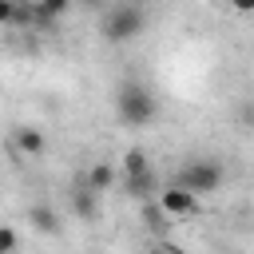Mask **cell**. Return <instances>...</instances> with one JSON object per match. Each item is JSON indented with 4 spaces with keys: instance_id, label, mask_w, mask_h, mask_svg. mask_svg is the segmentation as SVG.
<instances>
[{
    "instance_id": "cell-1",
    "label": "cell",
    "mask_w": 254,
    "mask_h": 254,
    "mask_svg": "<svg viewBox=\"0 0 254 254\" xmlns=\"http://www.w3.org/2000/svg\"><path fill=\"white\" fill-rule=\"evenodd\" d=\"M155 111H159V103H155V95H151L143 83H123V87H119V95H115V115H119L127 127H147V123L155 119Z\"/></svg>"
},
{
    "instance_id": "cell-2",
    "label": "cell",
    "mask_w": 254,
    "mask_h": 254,
    "mask_svg": "<svg viewBox=\"0 0 254 254\" xmlns=\"http://www.w3.org/2000/svg\"><path fill=\"white\" fill-rule=\"evenodd\" d=\"M143 24H147L143 8H139L135 0H119V4L103 16V40H107V44H127V40H135V36L143 32Z\"/></svg>"
},
{
    "instance_id": "cell-3",
    "label": "cell",
    "mask_w": 254,
    "mask_h": 254,
    "mask_svg": "<svg viewBox=\"0 0 254 254\" xmlns=\"http://www.w3.org/2000/svg\"><path fill=\"white\" fill-rule=\"evenodd\" d=\"M179 187H187L194 194H210V190L222 187V167L214 159H190L183 167V175H179Z\"/></svg>"
},
{
    "instance_id": "cell-4",
    "label": "cell",
    "mask_w": 254,
    "mask_h": 254,
    "mask_svg": "<svg viewBox=\"0 0 254 254\" xmlns=\"http://www.w3.org/2000/svg\"><path fill=\"white\" fill-rule=\"evenodd\" d=\"M159 206H163L171 218H187V214H194V210H198V194L175 183V187L159 190Z\"/></svg>"
},
{
    "instance_id": "cell-5",
    "label": "cell",
    "mask_w": 254,
    "mask_h": 254,
    "mask_svg": "<svg viewBox=\"0 0 254 254\" xmlns=\"http://www.w3.org/2000/svg\"><path fill=\"white\" fill-rule=\"evenodd\" d=\"M44 131L40 127H16L12 131V151L16 155H24V159H36V155H44Z\"/></svg>"
},
{
    "instance_id": "cell-6",
    "label": "cell",
    "mask_w": 254,
    "mask_h": 254,
    "mask_svg": "<svg viewBox=\"0 0 254 254\" xmlns=\"http://www.w3.org/2000/svg\"><path fill=\"white\" fill-rule=\"evenodd\" d=\"M123 190L131 194V198H151L155 190H159V183H155V171L147 167V171H139V175H123Z\"/></svg>"
},
{
    "instance_id": "cell-7",
    "label": "cell",
    "mask_w": 254,
    "mask_h": 254,
    "mask_svg": "<svg viewBox=\"0 0 254 254\" xmlns=\"http://www.w3.org/2000/svg\"><path fill=\"white\" fill-rule=\"evenodd\" d=\"M71 210H75V218H83V222H91L95 214H99V194L83 183V187H75L71 190Z\"/></svg>"
},
{
    "instance_id": "cell-8",
    "label": "cell",
    "mask_w": 254,
    "mask_h": 254,
    "mask_svg": "<svg viewBox=\"0 0 254 254\" xmlns=\"http://www.w3.org/2000/svg\"><path fill=\"white\" fill-rule=\"evenodd\" d=\"M28 222H32V230H40V234H56V230H60V214H56L52 206H44V202H32V206H28Z\"/></svg>"
},
{
    "instance_id": "cell-9",
    "label": "cell",
    "mask_w": 254,
    "mask_h": 254,
    "mask_svg": "<svg viewBox=\"0 0 254 254\" xmlns=\"http://www.w3.org/2000/svg\"><path fill=\"white\" fill-rule=\"evenodd\" d=\"M111 183H115V171H111L107 163H95V167L87 171V187H91L95 194H103V190H111Z\"/></svg>"
},
{
    "instance_id": "cell-10",
    "label": "cell",
    "mask_w": 254,
    "mask_h": 254,
    "mask_svg": "<svg viewBox=\"0 0 254 254\" xmlns=\"http://www.w3.org/2000/svg\"><path fill=\"white\" fill-rule=\"evenodd\" d=\"M167 218H171V214L159 206V198H147V202H143V226H147V230H167Z\"/></svg>"
},
{
    "instance_id": "cell-11",
    "label": "cell",
    "mask_w": 254,
    "mask_h": 254,
    "mask_svg": "<svg viewBox=\"0 0 254 254\" xmlns=\"http://www.w3.org/2000/svg\"><path fill=\"white\" fill-rule=\"evenodd\" d=\"M36 4H40V12H44V20H48V24H56V20L71 8V0H36Z\"/></svg>"
},
{
    "instance_id": "cell-12",
    "label": "cell",
    "mask_w": 254,
    "mask_h": 254,
    "mask_svg": "<svg viewBox=\"0 0 254 254\" xmlns=\"http://www.w3.org/2000/svg\"><path fill=\"white\" fill-rule=\"evenodd\" d=\"M139 171H147V155H143L139 147H131V151L123 155V175H139Z\"/></svg>"
},
{
    "instance_id": "cell-13",
    "label": "cell",
    "mask_w": 254,
    "mask_h": 254,
    "mask_svg": "<svg viewBox=\"0 0 254 254\" xmlns=\"http://www.w3.org/2000/svg\"><path fill=\"white\" fill-rule=\"evenodd\" d=\"M12 250H16V230L0 226V254H12Z\"/></svg>"
},
{
    "instance_id": "cell-14",
    "label": "cell",
    "mask_w": 254,
    "mask_h": 254,
    "mask_svg": "<svg viewBox=\"0 0 254 254\" xmlns=\"http://www.w3.org/2000/svg\"><path fill=\"white\" fill-rule=\"evenodd\" d=\"M16 4L20 0H0V28L4 24H16Z\"/></svg>"
},
{
    "instance_id": "cell-15",
    "label": "cell",
    "mask_w": 254,
    "mask_h": 254,
    "mask_svg": "<svg viewBox=\"0 0 254 254\" xmlns=\"http://www.w3.org/2000/svg\"><path fill=\"white\" fill-rule=\"evenodd\" d=\"M230 4H234L238 12H254V0H230Z\"/></svg>"
},
{
    "instance_id": "cell-16",
    "label": "cell",
    "mask_w": 254,
    "mask_h": 254,
    "mask_svg": "<svg viewBox=\"0 0 254 254\" xmlns=\"http://www.w3.org/2000/svg\"><path fill=\"white\" fill-rule=\"evenodd\" d=\"M151 254H175V250H151Z\"/></svg>"
},
{
    "instance_id": "cell-17",
    "label": "cell",
    "mask_w": 254,
    "mask_h": 254,
    "mask_svg": "<svg viewBox=\"0 0 254 254\" xmlns=\"http://www.w3.org/2000/svg\"><path fill=\"white\" fill-rule=\"evenodd\" d=\"M87 4H103V0H87Z\"/></svg>"
},
{
    "instance_id": "cell-18",
    "label": "cell",
    "mask_w": 254,
    "mask_h": 254,
    "mask_svg": "<svg viewBox=\"0 0 254 254\" xmlns=\"http://www.w3.org/2000/svg\"><path fill=\"white\" fill-rule=\"evenodd\" d=\"M175 254H179V250H175Z\"/></svg>"
}]
</instances>
